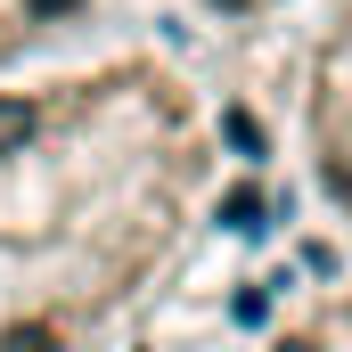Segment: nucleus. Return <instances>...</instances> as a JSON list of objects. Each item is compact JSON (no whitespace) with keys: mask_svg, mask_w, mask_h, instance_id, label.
Returning <instances> with one entry per match:
<instances>
[{"mask_svg":"<svg viewBox=\"0 0 352 352\" xmlns=\"http://www.w3.org/2000/svg\"><path fill=\"white\" fill-rule=\"evenodd\" d=\"M295 164L328 221L352 230V0H311L295 41Z\"/></svg>","mask_w":352,"mask_h":352,"instance_id":"f03ea898","label":"nucleus"},{"mask_svg":"<svg viewBox=\"0 0 352 352\" xmlns=\"http://www.w3.org/2000/svg\"><path fill=\"white\" fill-rule=\"evenodd\" d=\"M205 16H270V8H295V0H188Z\"/></svg>","mask_w":352,"mask_h":352,"instance_id":"39448f33","label":"nucleus"},{"mask_svg":"<svg viewBox=\"0 0 352 352\" xmlns=\"http://www.w3.org/2000/svg\"><path fill=\"white\" fill-rule=\"evenodd\" d=\"M221 205V115L156 41L0 74V352H107Z\"/></svg>","mask_w":352,"mask_h":352,"instance_id":"f257e3e1","label":"nucleus"},{"mask_svg":"<svg viewBox=\"0 0 352 352\" xmlns=\"http://www.w3.org/2000/svg\"><path fill=\"white\" fill-rule=\"evenodd\" d=\"M107 0H0V74L25 66H58L66 41L82 33Z\"/></svg>","mask_w":352,"mask_h":352,"instance_id":"7ed1b4c3","label":"nucleus"},{"mask_svg":"<svg viewBox=\"0 0 352 352\" xmlns=\"http://www.w3.org/2000/svg\"><path fill=\"white\" fill-rule=\"evenodd\" d=\"M263 352H352V278L303 295V303L263 336Z\"/></svg>","mask_w":352,"mask_h":352,"instance_id":"20e7f679","label":"nucleus"}]
</instances>
